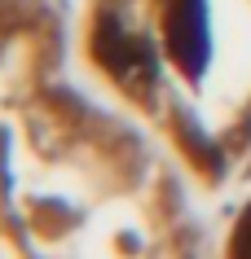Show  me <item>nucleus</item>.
<instances>
[{
	"label": "nucleus",
	"instance_id": "1",
	"mask_svg": "<svg viewBox=\"0 0 251 259\" xmlns=\"http://www.w3.org/2000/svg\"><path fill=\"white\" fill-rule=\"evenodd\" d=\"M88 62L198 176L251 150V0H93Z\"/></svg>",
	"mask_w": 251,
	"mask_h": 259
},
{
	"label": "nucleus",
	"instance_id": "2",
	"mask_svg": "<svg viewBox=\"0 0 251 259\" xmlns=\"http://www.w3.org/2000/svg\"><path fill=\"white\" fill-rule=\"evenodd\" d=\"M225 259H251V198L242 202V211H238V224H234V233H229V255Z\"/></svg>",
	"mask_w": 251,
	"mask_h": 259
}]
</instances>
